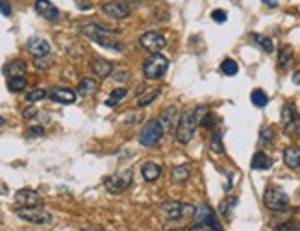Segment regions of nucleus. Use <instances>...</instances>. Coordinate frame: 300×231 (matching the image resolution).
<instances>
[{
	"mask_svg": "<svg viewBox=\"0 0 300 231\" xmlns=\"http://www.w3.org/2000/svg\"><path fill=\"white\" fill-rule=\"evenodd\" d=\"M130 183H132V172H130V170H124L122 174L108 176L104 180V187L110 190V192H113V194H119L126 187H130Z\"/></svg>",
	"mask_w": 300,
	"mask_h": 231,
	"instance_id": "nucleus-9",
	"label": "nucleus"
},
{
	"mask_svg": "<svg viewBox=\"0 0 300 231\" xmlns=\"http://www.w3.org/2000/svg\"><path fill=\"white\" fill-rule=\"evenodd\" d=\"M26 87V80H24V76H11L9 80H7V89L13 92H19L22 91Z\"/></svg>",
	"mask_w": 300,
	"mask_h": 231,
	"instance_id": "nucleus-28",
	"label": "nucleus"
},
{
	"mask_svg": "<svg viewBox=\"0 0 300 231\" xmlns=\"http://www.w3.org/2000/svg\"><path fill=\"white\" fill-rule=\"evenodd\" d=\"M35 11L50 22L60 21V9L50 0H35Z\"/></svg>",
	"mask_w": 300,
	"mask_h": 231,
	"instance_id": "nucleus-11",
	"label": "nucleus"
},
{
	"mask_svg": "<svg viewBox=\"0 0 300 231\" xmlns=\"http://www.w3.org/2000/svg\"><path fill=\"white\" fill-rule=\"evenodd\" d=\"M30 133H32V135H43V128L41 126L30 128Z\"/></svg>",
	"mask_w": 300,
	"mask_h": 231,
	"instance_id": "nucleus-42",
	"label": "nucleus"
},
{
	"mask_svg": "<svg viewBox=\"0 0 300 231\" xmlns=\"http://www.w3.org/2000/svg\"><path fill=\"white\" fill-rule=\"evenodd\" d=\"M291 61H293V50L289 48V46L280 48V52H278V67L280 69H286Z\"/></svg>",
	"mask_w": 300,
	"mask_h": 231,
	"instance_id": "nucleus-25",
	"label": "nucleus"
},
{
	"mask_svg": "<svg viewBox=\"0 0 300 231\" xmlns=\"http://www.w3.org/2000/svg\"><path fill=\"white\" fill-rule=\"evenodd\" d=\"M91 70H93L98 78H106L112 74L113 65L110 63L108 59H104V57H93V59H91Z\"/></svg>",
	"mask_w": 300,
	"mask_h": 231,
	"instance_id": "nucleus-17",
	"label": "nucleus"
},
{
	"mask_svg": "<svg viewBox=\"0 0 300 231\" xmlns=\"http://www.w3.org/2000/svg\"><path fill=\"white\" fill-rule=\"evenodd\" d=\"M210 148L213 154H224V146H223V135L219 132H215L211 135V140H210Z\"/></svg>",
	"mask_w": 300,
	"mask_h": 231,
	"instance_id": "nucleus-29",
	"label": "nucleus"
},
{
	"mask_svg": "<svg viewBox=\"0 0 300 231\" xmlns=\"http://www.w3.org/2000/svg\"><path fill=\"white\" fill-rule=\"evenodd\" d=\"M160 124L163 126L165 133H171L175 128H178V122H180V117H178V109L175 105H169L167 109H163V113L160 115ZM176 132V130H175Z\"/></svg>",
	"mask_w": 300,
	"mask_h": 231,
	"instance_id": "nucleus-10",
	"label": "nucleus"
},
{
	"mask_svg": "<svg viewBox=\"0 0 300 231\" xmlns=\"http://www.w3.org/2000/svg\"><path fill=\"white\" fill-rule=\"evenodd\" d=\"M187 231H224V230H223V226L219 224V220H213V222H204V224L191 226Z\"/></svg>",
	"mask_w": 300,
	"mask_h": 231,
	"instance_id": "nucleus-26",
	"label": "nucleus"
},
{
	"mask_svg": "<svg viewBox=\"0 0 300 231\" xmlns=\"http://www.w3.org/2000/svg\"><path fill=\"white\" fill-rule=\"evenodd\" d=\"M263 202H265V207H269L271 211H282L287 207L289 198H287V194L280 187H269L265 190Z\"/></svg>",
	"mask_w": 300,
	"mask_h": 231,
	"instance_id": "nucleus-8",
	"label": "nucleus"
},
{
	"mask_svg": "<svg viewBox=\"0 0 300 231\" xmlns=\"http://www.w3.org/2000/svg\"><path fill=\"white\" fill-rule=\"evenodd\" d=\"M206 113H208V107L204 104L196 105L195 109H187V111L181 113L178 128H176V132H175V137L180 144H187L189 140L193 139L196 126L200 124V120H202V117Z\"/></svg>",
	"mask_w": 300,
	"mask_h": 231,
	"instance_id": "nucleus-1",
	"label": "nucleus"
},
{
	"mask_svg": "<svg viewBox=\"0 0 300 231\" xmlns=\"http://www.w3.org/2000/svg\"><path fill=\"white\" fill-rule=\"evenodd\" d=\"M15 202L22 207H35V205L43 203V198L39 196V192H35L32 189H21L15 194Z\"/></svg>",
	"mask_w": 300,
	"mask_h": 231,
	"instance_id": "nucleus-13",
	"label": "nucleus"
},
{
	"mask_svg": "<svg viewBox=\"0 0 300 231\" xmlns=\"http://www.w3.org/2000/svg\"><path fill=\"white\" fill-rule=\"evenodd\" d=\"M250 167L254 168V170H269V168L272 167V159L265 152H256L250 161Z\"/></svg>",
	"mask_w": 300,
	"mask_h": 231,
	"instance_id": "nucleus-19",
	"label": "nucleus"
},
{
	"mask_svg": "<svg viewBox=\"0 0 300 231\" xmlns=\"http://www.w3.org/2000/svg\"><path fill=\"white\" fill-rule=\"evenodd\" d=\"M189 176H191V167H189L187 163H181V165H176L173 170H171V178L178 183H183L189 180Z\"/></svg>",
	"mask_w": 300,
	"mask_h": 231,
	"instance_id": "nucleus-21",
	"label": "nucleus"
},
{
	"mask_svg": "<svg viewBox=\"0 0 300 231\" xmlns=\"http://www.w3.org/2000/svg\"><path fill=\"white\" fill-rule=\"evenodd\" d=\"M252 39L258 43L259 48H263L265 52H272V50H274V46H272V41L269 39V37H265V35L254 34V35H252Z\"/></svg>",
	"mask_w": 300,
	"mask_h": 231,
	"instance_id": "nucleus-32",
	"label": "nucleus"
},
{
	"mask_svg": "<svg viewBox=\"0 0 300 231\" xmlns=\"http://www.w3.org/2000/svg\"><path fill=\"white\" fill-rule=\"evenodd\" d=\"M158 211L165 222H178V220H183L187 215H193L195 207L180 202H165L158 207Z\"/></svg>",
	"mask_w": 300,
	"mask_h": 231,
	"instance_id": "nucleus-3",
	"label": "nucleus"
},
{
	"mask_svg": "<svg viewBox=\"0 0 300 231\" xmlns=\"http://www.w3.org/2000/svg\"><path fill=\"white\" fill-rule=\"evenodd\" d=\"M4 72L9 74V78L11 76H22V74L26 72V63H24L22 59H13L11 63L4 67Z\"/></svg>",
	"mask_w": 300,
	"mask_h": 231,
	"instance_id": "nucleus-22",
	"label": "nucleus"
},
{
	"mask_svg": "<svg viewBox=\"0 0 300 231\" xmlns=\"http://www.w3.org/2000/svg\"><path fill=\"white\" fill-rule=\"evenodd\" d=\"M141 174H143V178H145V182L152 183V182H156V180L160 178L161 167L158 165V163L147 161L145 165H143V167H141Z\"/></svg>",
	"mask_w": 300,
	"mask_h": 231,
	"instance_id": "nucleus-18",
	"label": "nucleus"
},
{
	"mask_svg": "<svg viewBox=\"0 0 300 231\" xmlns=\"http://www.w3.org/2000/svg\"><path fill=\"white\" fill-rule=\"evenodd\" d=\"M50 98L58 104H72L76 100V92L72 89H65V87H54L50 91Z\"/></svg>",
	"mask_w": 300,
	"mask_h": 231,
	"instance_id": "nucleus-15",
	"label": "nucleus"
},
{
	"mask_svg": "<svg viewBox=\"0 0 300 231\" xmlns=\"http://www.w3.org/2000/svg\"><path fill=\"white\" fill-rule=\"evenodd\" d=\"M274 231H299V226L295 224V222H284V224L276 226Z\"/></svg>",
	"mask_w": 300,
	"mask_h": 231,
	"instance_id": "nucleus-38",
	"label": "nucleus"
},
{
	"mask_svg": "<svg viewBox=\"0 0 300 231\" xmlns=\"http://www.w3.org/2000/svg\"><path fill=\"white\" fill-rule=\"evenodd\" d=\"M272 139H274L272 128H265V130H261V135H259V140H261V144H269Z\"/></svg>",
	"mask_w": 300,
	"mask_h": 231,
	"instance_id": "nucleus-37",
	"label": "nucleus"
},
{
	"mask_svg": "<svg viewBox=\"0 0 300 231\" xmlns=\"http://www.w3.org/2000/svg\"><path fill=\"white\" fill-rule=\"evenodd\" d=\"M284 163L289 168L300 167V148L299 146H287L284 152Z\"/></svg>",
	"mask_w": 300,
	"mask_h": 231,
	"instance_id": "nucleus-20",
	"label": "nucleus"
},
{
	"mask_svg": "<svg viewBox=\"0 0 300 231\" xmlns=\"http://www.w3.org/2000/svg\"><path fill=\"white\" fill-rule=\"evenodd\" d=\"M284 130H286L287 135H300V117L297 120H293L291 124L284 126Z\"/></svg>",
	"mask_w": 300,
	"mask_h": 231,
	"instance_id": "nucleus-35",
	"label": "nucleus"
},
{
	"mask_svg": "<svg viewBox=\"0 0 300 231\" xmlns=\"http://www.w3.org/2000/svg\"><path fill=\"white\" fill-rule=\"evenodd\" d=\"M299 117L300 115H299V111H297V107H295L293 104H289V102H287V104L284 105V109H282V122H284V126L291 124V122L297 120Z\"/></svg>",
	"mask_w": 300,
	"mask_h": 231,
	"instance_id": "nucleus-24",
	"label": "nucleus"
},
{
	"mask_svg": "<svg viewBox=\"0 0 300 231\" xmlns=\"http://www.w3.org/2000/svg\"><path fill=\"white\" fill-rule=\"evenodd\" d=\"M97 91V82L95 80H91V78H84L80 84H78V94L80 96H89L93 92Z\"/></svg>",
	"mask_w": 300,
	"mask_h": 231,
	"instance_id": "nucleus-23",
	"label": "nucleus"
},
{
	"mask_svg": "<svg viewBox=\"0 0 300 231\" xmlns=\"http://www.w3.org/2000/svg\"><path fill=\"white\" fill-rule=\"evenodd\" d=\"M113 78H115L117 82H126V80L130 78V74H128V70H117V72L113 74Z\"/></svg>",
	"mask_w": 300,
	"mask_h": 231,
	"instance_id": "nucleus-40",
	"label": "nucleus"
},
{
	"mask_svg": "<svg viewBox=\"0 0 300 231\" xmlns=\"http://www.w3.org/2000/svg\"><path fill=\"white\" fill-rule=\"evenodd\" d=\"M158 96H160V89H150V91L143 92L139 98H137V105H139V107H145V105L152 104Z\"/></svg>",
	"mask_w": 300,
	"mask_h": 231,
	"instance_id": "nucleus-27",
	"label": "nucleus"
},
{
	"mask_svg": "<svg viewBox=\"0 0 300 231\" xmlns=\"http://www.w3.org/2000/svg\"><path fill=\"white\" fill-rule=\"evenodd\" d=\"M139 45L141 48L150 52V54H160L161 50L167 46V39L158 32H147L139 37Z\"/></svg>",
	"mask_w": 300,
	"mask_h": 231,
	"instance_id": "nucleus-7",
	"label": "nucleus"
},
{
	"mask_svg": "<svg viewBox=\"0 0 300 231\" xmlns=\"http://www.w3.org/2000/svg\"><path fill=\"white\" fill-rule=\"evenodd\" d=\"M45 96H47L45 89H34V91L26 92V100H28V102H37V100H43Z\"/></svg>",
	"mask_w": 300,
	"mask_h": 231,
	"instance_id": "nucleus-34",
	"label": "nucleus"
},
{
	"mask_svg": "<svg viewBox=\"0 0 300 231\" xmlns=\"http://www.w3.org/2000/svg\"><path fill=\"white\" fill-rule=\"evenodd\" d=\"M102 11H104L108 17H112V19H124L128 17L130 13V9L126 6L124 2H119V0H112V2H106L104 6H102Z\"/></svg>",
	"mask_w": 300,
	"mask_h": 231,
	"instance_id": "nucleus-14",
	"label": "nucleus"
},
{
	"mask_svg": "<svg viewBox=\"0 0 300 231\" xmlns=\"http://www.w3.org/2000/svg\"><path fill=\"white\" fill-rule=\"evenodd\" d=\"M26 50H28L34 57H45V56H49L50 45L49 41L43 39V37H30L28 41H26Z\"/></svg>",
	"mask_w": 300,
	"mask_h": 231,
	"instance_id": "nucleus-12",
	"label": "nucleus"
},
{
	"mask_svg": "<svg viewBox=\"0 0 300 231\" xmlns=\"http://www.w3.org/2000/svg\"><path fill=\"white\" fill-rule=\"evenodd\" d=\"M169 69V59L161 54H152L145 61V67H143V74L147 80H160L163 78V74L167 72Z\"/></svg>",
	"mask_w": 300,
	"mask_h": 231,
	"instance_id": "nucleus-4",
	"label": "nucleus"
},
{
	"mask_svg": "<svg viewBox=\"0 0 300 231\" xmlns=\"http://www.w3.org/2000/svg\"><path fill=\"white\" fill-rule=\"evenodd\" d=\"M215 122H217V119L211 115V113H206L202 117V120H200V126L202 128H206V130H211V128L215 126Z\"/></svg>",
	"mask_w": 300,
	"mask_h": 231,
	"instance_id": "nucleus-36",
	"label": "nucleus"
},
{
	"mask_svg": "<svg viewBox=\"0 0 300 231\" xmlns=\"http://www.w3.org/2000/svg\"><path fill=\"white\" fill-rule=\"evenodd\" d=\"M82 34L85 37H89L93 39L95 43H98L100 46H104V48H112V50H117V52H122L124 46H122V43L117 41L115 37H113V32L108 26L104 24H85L82 26Z\"/></svg>",
	"mask_w": 300,
	"mask_h": 231,
	"instance_id": "nucleus-2",
	"label": "nucleus"
},
{
	"mask_svg": "<svg viewBox=\"0 0 300 231\" xmlns=\"http://www.w3.org/2000/svg\"><path fill=\"white\" fill-rule=\"evenodd\" d=\"M15 215L22 220H26L30 224H49L50 220H52V215H50L49 211H45L43 207H19V209L15 211Z\"/></svg>",
	"mask_w": 300,
	"mask_h": 231,
	"instance_id": "nucleus-6",
	"label": "nucleus"
},
{
	"mask_svg": "<svg viewBox=\"0 0 300 231\" xmlns=\"http://www.w3.org/2000/svg\"><path fill=\"white\" fill-rule=\"evenodd\" d=\"M126 96V89H115V91L110 94V98L106 100V105L108 107H115L119 104V100H122Z\"/></svg>",
	"mask_w": 300,
	"mask_h": 231,
	"instance_id": "nucleus-33",
	"label": "nucleus"
},
{
	"mask_svg": "<svg viewBox=\"0 0 300 231\" xmlns=\"http://www.w3.org/2000/svg\"><path fill=\"white\" fill-rule=\"evenodd\" d=\"M293 82L297 85H300V70H297V72L293 74Z\"/></svg>",
	"mask_w": 300,
	"mask_h": 231,
	"instance_id": "nucleus-45",
	"label": "nucleus"
},
{
	"mask_svg": "<svg viewBox=\"0 0 300 231\" xmlns=\"http://www.w3.org/2000/svg\"><path fill=\"white\" fill-rule=\"evenodd\" d=\"M250 100H252V104L256 105V107H265V105L269 104V96H267V94L261 91V89H256V91H252Z\"/></svg>",
	"mask_w": 300,
	"mask_h": 231,
	"instance_id": "nucleus-30",
	"label": "nucleus"
},
{
	"mask_svg": "<svg viewBox=\"0 0 300 231\" xmlns=\"http://www.w3.org/2000/svg\"><path fill=\"white\" fill-rule=\"evenodd\" d=\"M211 19L215 22H226V11H224V9H215V11L211 13Z\"/></svg>",
	"mask_w": 300,
	"mask_h": 231,
	"instance_id": "nucleus-39",
	"label": "nucleus"
},
{
	"mask_svg": "<svg viewBox=\"0 0 300 231\" xmlns=\"http://www.w3.org/2000/svg\"><path fill=\"white\" fill-rule=\"evenodd\" d=\"M35 113H37V111H35V107H30V109H26V111H24V119H32Z\"/></svg>",
	"mask_w": 300,
	"mask_h": 231,
	"instance_id": "nucleus-43",
	"label": "nucleus"
},
{
	"mask_svg": "<svg viewBox=\"0 0 300 231\" xmlns=\"http://www.w3.org/2000/svg\"><path fill=\"white\" fill-rule=\"evenodd\" d=\"M193 218H195V224H204V222H213V220H217V215H215V211L211 209L210 205L202 203V205L195 207Z\"/></svg>",
	"mask_w": 300,
	"mask_h": 231,
	"instance_id": "nucleus-16",
	"label": "nucleus"
},
{
	"mask_svg": "<svg viewBox=\"0 0 300 231\" xmlns=\"http://www.w3.org/2000/svg\"><path fill=\"white\" fill-rule=\"evenodd\" d=\"M221 70H223V74L226 76H236L239 70V65L234 61V59H224L223 63H221Z\"/></svg>",
	"mask_w": 300,
	"mask_h": 231,
	"instance_id": "nucleus-31",
	"label": "nucleus"
},
{
	"mask_svg": "<svg viewBox=\"0 0 300 231\" xmlns=\"http://www.w3.org/2000/svg\"><path fill=\"white\" fill-rule=\"evenodd\" d=\"M0 7H2V15H4V17H9V15H11V6L7 4L6 0H2Z\"/></svg>",
	"mask_w": 300,
	"mask_h": 231,
	"instance_id": "nucleus-41",
	"label": "nucleus"
},
{
	"mask_svg": "<svg viewBox=\"0 0 300 231\" xmlns=\"http://www.w3.org/2000/svg\"><path fill=\"white\" fill-rule=\"evenodd\" d=\"M82 231H104L102 228H98V226H89V228H84Z\"/></svg>",
	"mask_w": 300,
	"mask_h": 231,
	"instance_id": "nucleus-44",
	"label": "nucleus"
},
{
	"mask_svg": "<svg viewBox=\"0 0 300 231\" xmlns=\"http://www.w3.org/2000/svg\"><path fill=\"white\" fill-rule=\"evenodd\" d=\"M163 133H165V130H163V126L160 124V120H156V119L148 120L139 133V142L143 146H154V144H158L161 140Z\"/></svg>",
	"mask_w": 300,
	"mask_h": 231,
	"instance_id": "nucleus-5",
	"label": "nucleus"
}]
</instances>
